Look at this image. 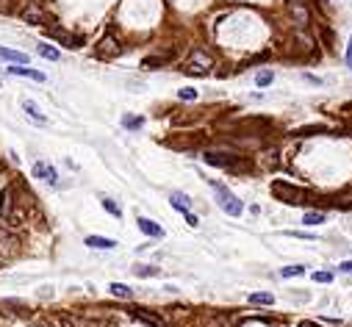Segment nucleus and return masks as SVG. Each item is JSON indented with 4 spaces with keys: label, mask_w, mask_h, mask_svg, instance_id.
I'll use <instances>...</instances> for the list:
<instances>
[{
    "label": "nucleus",
    "mask_w": 352,
    "mask_h": 327,
    "mask_svg": "<svg viewBox=\"0 0 352 327\" xmlns=\"http://www.w3.org/2000/svg\"><path fill=\"white\" fill-rule=\"evenodd\" d=\"M211 186H214V191H216V203H219V208H222L228 216H241V211H244V203H241L233 191H228L222 186V183H216V181H211Z\"/></svg>",
    "instance_id": "3"
},
{
    "label": "nucleus",
    "mask_w": 352,
    "mask_h": 327,
    "mask_svg": "<svg viewBox=\"0 0 352 327\" xmlns=\"http://www.w3.org/2000/svg\"><path fill=\"white\" fill-rule=\"evenodd\" d=\"M17 200H14V186H6V189L0 191V219H11V205H14Z\"/></svg>",
    "instance_id": "9"
},
{
    "label": "nucleus",
    "mask_w": 352,
    "mask_h": 327,
    "mask_svg": "<svg viewBox=\"0 0 352 327\" xmlns=\"http://www.w3.org/2000/svg\"><path fill=\"white\" fill-rule=\"evenodd\" d=\"M20 17H22V22H28V25H47V22H53L50 14L42 9V3H39V0L25 3V6L20 9Z\"/></svg>",
    "instance_id": "4"
},
{
    "label": "nucleus",
    "mask_w": 352,
    "mask_h": 327,
    "mask_svg": "<svg viewBox=\"0 0 352 327\" xmlns=\"http://www.w3.org/2000/svg\"><path fill=\"white\" fill-rule=\"evenodd\" d=\"M28 327H53V325H50V319H47V316H39V319H31Z\"/></svg>",
    "instance_id": "28"
},
{
    "label": "nucleus",
    "mask_w": 352,
    "mask_h": 327,
    "mask_svg": "<svg viewBox=\"0 0 352 327\" xmlns=\"http://www.w3.org/2000/svg\"><path fill=\"white\" fill-rule=\"evenodd\" d=\"M330 280H333L330 272H313V283H330Z\"/></svg>",
    "instance_id": "31"
},
{
    "label": "nucleus",
    "mask_w": 352,
    "mask_h": 327,
    "mask_svg": "<svg viewBox=\"0 0 352 327\" xmlns=\"http://www.w3.org/2000/svg\"><path fill=\"white\" fill-rule=\"evenodd\" d=\"M178 97H181V100H197V89H181Z\"/></svg>",
    "instance_id": "30"
},
{
    "label": "nucleus",
    "mask_w": 352,
    "mask_h": 327,
    "mask_svg": "<svg viewBox=\"0 0 352 327\" xmlns=\"http://www.w3.org/2000/svg\"><path fill=\"white\" fill-rule=\"evenodd\" d=\"M136 225H139V230L145 233V236H153V239H164V227H161V225H155L153 219H147V216H139Z\"/></svg>",
    "instance_id": "12"
},
{
    "label": "nucleus",
    "mask_w": 352,
    "mask_h": 327,
    "mask_svg": "<svg viewBox=\"0 0 352 327\" xmlns=\"http://www.w3.org/2000/svg\"><path fill=\"white\" fill-rule=\"evenodd\" d=\"M47 36L56 39V42H61L64 47H69V50H78V47L86 42L81 34H69V31H64V28H47Z\"/></svg>",
    "instance_id": "5"
},
{
    "label": "nucleus",
    "mask_w": 352,
    "mask_h": 327,
    "mask_svg": "<svg viewBox=\"0 0 352 327\" xmlns=\"http://www.w3.org/2000/svg\"><path fill=\"white\" fill-rule=\"evenodd\" d=\"M302 272H305L302 266H286L283 272H280V275H283V277H300Z\"/></svg>",
    "instance_id": "27"
},
{
    "label": "nucleus",
    "mask_w": 352,
    "mask_h": 327,
    "mask_svg": "<svg viewBox=\"0 0 352 327\" xmlns=\"http://www.w3.org/2000/svg\"><path fill=\"white\" fill-rule=\"evenodd\" d=\"M169 203H172V208H178L181 214H186V211L191 208V200L186 197V194H181V191H172V194H169Z\"/></svg>",
    "instance_id": "15"
},
{
    "label": "nucleus",
    "mask_w": 352,
    "mask_h": 327,
    "mask_svg": "<svg viewBox=\"0 0 352 327\" xmlns=\"http://www.w3.org/2000/svg\"><path fill=\"white\" fill-rule=\"evenodd\" d=\"M183 216H186V222H189L191 227H197V225H200V219H197V216H194V214H191V211H186V214H183Z\"/></svg>",
    "instance_id": "32"
},
{
    "label": "nucleus",
    "mask_w": 352,
    "mask_h": 327,
    "mask_svg": "<svg viewBox=\"0 0 352 327\" xmlns=\"http://www.w3.org/2000/svg\"><path fill=\"white\" fill-rule=\"evenodd\" d=\"M122 53V44H120V39H114L111 34H105L100 42H97V56L100 59H117Z\"/></svg>",
    "instance_id": "6"
},
{
    "label": "nucleus",
    "mask_w": 352,
    "mask_h": 327,
    "mask_svg": "<svg viewBox=\"0 0 352 327\" xmlns=\"http://www.w3.org/2000/svg\"><path fill=\"white\" fill-rule=\"evenodd\" d=\"M139 277H153V275H158V266H136L133 269Z\"/></svg>",
    "instance_id": "26"
},
{
    "label": "nucleus",
    "mask_w": 352,
    "mask_h": 327,
    "mask_svg": "<svg viewBox=\"0 0 352 327\" xmlns=\"http://www.w3.org/2000/svg\"><path fill=\"white\" fill-rule=\"evenodd\" d=\"M338 269H341V272H352V261H344V264H341Z\"/></svg>",
    "instance_id": "35"
},
{
    "label": "nucleus",
    "mask_w": 352,
    "mask_h": 327,
    "mask_svg": "<svg viewBox=\"0 0 352 327\" xmlns=\"http://www.w3.org/2000/svg\"><path fill=\"white\" fill-rule=\"evenodd\" d=\"M272 194H275L277 200H283L286 205H302V203L311 197L308 189H300V186L286 183V181H275V183H272Z\"/></svg>",
    "instance_id": "2"
},
{
    "label": "nucleus",
    "mask_w": 352,
    "mask_h": 327,
    "mask_svg": "<svg viewBox=\"0 0 352 327\" xmlns=\"http://www.w3.org/2000/svg\"><path fill=\"white\" fill-rule=\"evenodd\" d=\"M17 252H20V239L14 233L0 227V255H3V258H14Z\"/></svg>",
    "instance_id": "8"
},
{
    "label": "nucleus",
    "mask_w": 352,
    "mask_h": 327,
    "mask_svg": "<svg viewBox=\"0 0 352 327\" xmlns=\"http://www.w3.org/2000/svg\"><path fill=\"white\" fill-rule=\"evenodd\" d=\"M203 161L211 164V166H219V169H228L233 175H244L252 169V161L244 158V155H233V153H206Z\"/></svg>",
    "instance_id": "1"
},
{
    "label": "nucleus",
    "mask_w": 352,
    "mask_h": 327,
    "mask_svg": "<svg viewBox=\"0 0 352 327\" xmlns=\"http://www.w3.org/2000/svg\"><path fill=\"white\" fill-rule=\"evenodd\" d=\"M272 81H275V75H272V69H261V72H258L255 75V86H269V83H272Z\"/></svg>",
    "instance_id": "22"
},
{
    "label": "nucleus",
    "mask_w": 352,
    "mask_h": 327,
    "mask_svg": "<svg viewBox=\"0 0 352 327\" xmlns=\"http://www.w3.org/2000/svg\"><path fill=\"white\" fill-rule=\"evenodd\" d=\"M347 67L352 69V39H350V47H347Z\"/></svg>",
    "instance_id": "34"
},
{
    "label": "nucleus",
    "mask_w": 352,
    "mask_h": 327,
    "mask_svg": "<svg viewBox=\"0 0 352 327\" xmlns=\"http://www.w3.org/2000/svg\"><path fill=\"white\" fill-rule=\"evenodd\" d=\"M34 178H42V181L50 183V186H56V183H59V172L53 169L50 164H44V161H36V164H34Z\"/></svg>",
    "instance_id": "10"
},
{
    "label": "nucleus",
    "mask_w": 352,
    "mask_h": 327,
    "mask_svg": "<svg viewBox=\"0 0 352 327\" xmlns=\"http://www.w3.org/2000/svg\"><path fill=\"white\" fill-rule=\"evenodd\" d=\"M22 108H25V114H28V117H31V120L42 122V125H44V122H47V120H44V114H39V105H36L34 100H22Z\"/></svg>",
    "instance_id": "16"
},
{
    "label": "nucleus",
    "mask_w": 352,
    "mask_h": 327,
    "mask_svg": "<svg viewBox=\"0 0 352 327\" xmlns=\"http://www.w3.org/2000/svg\"><path fill=\"white\" fill-rule=\"evenodd\" d=\"M108 288H111L114 297H122V300H130V297H133V291H130V288H128L125 283H111Z\"/></svg>",
    "instance_id": "19"
},
{
    "label": "nucleus",
    "mask_w": 352,
    "mask_h": 327,
    "mask_svg": "<svg viewBox=\"0 0 352 327\" xmlns=\"http://www.w3.org/2000/svg\"><path fill=\"white\" fill-rule=\"evenodd\" d=\"M86 247H92V250H114L117 241L105 239V236H86Z\"/></svg>",
    "instance_id": "13"
},
{
    "label": "nucleus",
    "mask_w": 352,
    "mask_h": 327,
    "mask_svg": "<svg viewBox=\"0 0 352 327\" xmlns=\"http://www.w3.org/2000/svg\"><path fill=\"white\" fill-rule=\"evenodd\" d=\"M249 302H252V305H272L275 297L267 294V291H258V294H249Z\"/></svg>",
    "instance_id": "20"
},
{
    "label": "nucleus",
    "mask_w": 352,
    "mask_h": 327,
    "mask_svg": "<svg viewBox=\"0 0 352 327\" xmlns=\"http://www.w3.org/2000/svg\"><path fill=\"white\" fill-rule=\"evenodd\" d=\"M103 208H105V211H108V214H111V216H117V219H120V216H122V208L117 205L114 200H108V197H103Z\"/></svg>",
    "instance_id": "25"
},
{
    "label": "nucleus",
    "mask_w": 352,
    "mask_h": 327,
    "mask_svg": "<svg viewBox=\"0 0 352 327\" xmlns=\"http://www.w3.org/2000/svg\"><path fill=\"white\" fill-rule=\"evenodd\" d=\"M39 56L47 61H59V50L56 47H50V44H39Z\"/></svg>",
    "instance_id": "24"
},
{
    "label": "nucleus",
    "mask_w": 352,
    "mask_h": 327,
    "mask_svg": "<svg viewBox=\"0 0 352 327\" xmlns=\"http://www.w3.org/2000/svg\"><path fill=\"white\" fill-rule=\"evenodd\" d=\"M9 75H22V78H31V81H36V83H44L47 78H44V72H39V69H31L25 67V64H14V67H9Z\"/></svg>",
    "instance_id": "11"
},
{
    "label": "nucleus",
    "mask_w": 352,
    "mask_h": 327,
    "mask_svg": "<svg viewBox=\"0 0 352 327\" xmlns=\"http://www.w3.org/2000/svg\"><path fill=\"white\" fill-rule=\"evenodd\" d=\"M211 67H214V59H211L208 53H203V50H194V53H191L189 67H186V72H197V75H206Z\"/></svg>",
    "instance_id": "7"
},
{
    "label": "nucleus",
    "mask_w": 352,
    "mask_h": 327,
    "mask_svg": "<svg viewBox=\"0 0 352 327\" xmlns=\"http://www.w3.org/2000/svg\"><path fill=\"white\" fill-rule=\"evenodd\" d=\"M164 61H166V56H147V59L142 61V67L145 69H158Z\"/></svg>",
    "instance_id": "23"
},
{
    "label": "nucleus",
    "mask_w": 352,
    "mask_h": 327,
    "mask_svg": "<svg viewBox=\"0 0 352 327\" xmlns=\"http://www.w3.org/2000/svg\"><path fill=\"white\" fill-rule=\"evenodd\" d=\"M305 81H308V83H316V86H319V83H322V78L311 75V72H305Z\"/></svg>",
    "instance_id": "33"
},
{
    "label": "nucleus",
    "mask_w": 352,
    "mask_h": 327,
    "mask_svg": "<svg viewBox=\"0 0 352 327\" xmlns=\"http://www.w3.org/2000/svg\"><path fill=\"white\" fill-rule=\"evenodd\" d=\"M59 322H61V325H64V327H81V325H78V322H75V319L69 316V313H59Z\"/></svg>",
    "instance_id": "29"
},
{
    "label": "nucleus",
    "mask_w": 352,
    "mask_h": 327,
    "mask_svg": "<svg viewBox=\"0 0 352 327\" xmlns=\"http://www.w3.org/2000/svg\"><path fill=\"white\" fill-rule=\"evenodd\" d=\"M302 222L311 225V227H313V225H322L325 222V211H308V214L302 216Z\"/></svg>",
    "instance_id": "21"
},
{
    "label": "nucleus",
    "mask_w": 352,
    "mask_h": 327,
    "mask_svg": "<svg viewBox=\"0 0 352 327\" xmlns=\"http://www.w3.org/2000/svg\"><path fill=\"white\" fill-rule=\"evenodd\" d=\"M0 61H9V64H28V53L0 47Z\"/></svg>",
    "instance_id": "14"
},
{
    "label": "nucleus",
    "mask_w": 352,
    "mask_h": 327,
    "mask_svg": "<svg viewBox=\"0 0 352 327\" xmlns=\"http://www.w3.org/2000/svg\"><path fill=\"white\" fill-rule=\"evenodd\" d=\"M122 125L128 130H142L145 128V117H133V114H125L122 117Z\"/></svg>",
    "instance_id": "17"
},
{
    "label": "nucleus",
    "mask_w": 352,
    "mask_h": 327,
    "mask_svg": "<svg viewBox=\"0 0 352 327\" xmlns=\"http://www.w3.org/2000/svg\"><path fill=\"white\" fill-rule=\"evenodd\" d=\"M133 316L142 319L145 325H153V327H164V322L158 316H153V313H145V310H133Z\"/></svg>",
    "instance_id": "18"
}]
</instances>
